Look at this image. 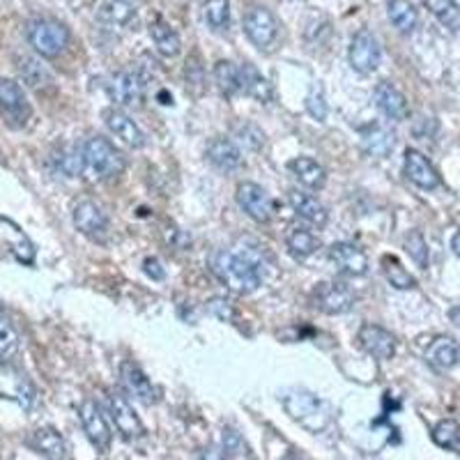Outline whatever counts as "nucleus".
I'll return each mask as SVG.
<instances>
[{
  "mask_svg": "<svg viewBox=\"0 0 460 460\" xmlns=\"http://www.w3.org/2000/svg\"><path fill=\"white\" fill-rule=\"evenodd\" d=\"M244 32L253 47L270 49L279 35V23L267 7L256 5L244 14Z\"/></svg>",
  "mask_w": 460,
  "mask_h": 460,
  "instance_id": "6e6552de",
  "label": "nucleus"
},
{
  "mask_svg": "<svg viewBox=\"0 0 460 460\" xmlns=\"http://www.w3.org/2000/svg\"><path fill=\"white\" fill-rule=\"evenodd\" d=\"M109 414L111 421L115 424L118 433L127 439H134L138 435H143V424L141 419L137 417L134 408L129 405L122 394H109Z\"/></svg>",
  "mask_w": 460,
  "mask_h": 460,
  "instance_id": "ddd939ff",
  "label": "nucleus"
},
{
  "mask_svg": "<svg viewBox=\"0 0 460 460\" xmlns=\"http://www.w3.org/2000/svg\"><path fill=\"white\" fill-rule=\"evenodd\" d=\"M109 94L115 104L125 106V109H143V104H146V84H143L138 72L122 69L111 79Z\"/></svg>",
  "mask_w": 460,
  "mask_h": 460,
  "instance_id": "39448f33",
  "label": "nucleus"
},
{
  "mask_svg": "<svg viewBox=\"0 0 460 460\" xmlns=\"http://www.w3.org/2000/svg\"><path fill=\"white\" fill-rule=\"evenodd\" d=\"M348 58H350V65L355 72L359 74H373L377 67H380V44H377V37L373 35L371 31H359L350 42V51H348Z\"/></svg>",
  "mask_w": 460,
  "mask_h": 460,
  "instance_id": "0eeeda50",
  "label": "nucleus"
},
{
  "mask_svg": "<svg viewBox=\"0 0 460 460\" xmlns=\"http://www.w3.org/2000/svg\"><path fill=\"white\" fill-rule=\"evenodd\" d=\"M84 164L93 178L109 180L125 171V155L109 138L93 137L84 143Z\"/></svg>",
  "mask_w": 460,
  "mask_h": 460,
  "instance_id": "f03ea898",
  "label": "nucleus"
},
{
  "mask_svg": "<svg viewBox=\"0 0 460 460\" xmlns=\"http://www.w3.org/2000/svg\"><path fill=\"white\" fill-rule=\"evenodd\" d=\"M102 16L111 23H125L131 19V3L129 0H111L106 3L104 10H102Z\"/></svg>",
  "mask_w": 460,
  "mask_h": 460,
  "instance_id": "ea45409f",
  "label": "nucleus"
},
{
  "mask_svg": "<svg viewBox=\"0 0 460 460\" xmlns=\"http://www.w3.org/2000/svg\"><path fill=\"white\" fill-rule=\"evenodd\" d=\"M376 104L382 113L387 115L389 120H408V102H405V94H402L396 85L387 84V81L377 84Z\"/></svg>",
  "mask_w": 460,
  "mask_h": 460,
  "instance_id": "aec40b11",
  "label": "nucleus"
},
{
  "mask_svg": "<svg viewBox=\"0 0 460 460\" xmlns=\"http://www.w3.org/2000/svg\"><path fill=\"white\" fill-rule=\"evenodd\" d=\"M449 320L460 330V304H458V306H454V309L449 311Z\"/></svg>",
  "mask_w": 460,
  "mask_h": 460,
  "instance_id": "49530a36",
  "label": "nucleus"
},
{
  "mask_svg": "<svg viewBox=\"0 0 460 460\" xmlns=\"http://www.w3.org/2000/svg\"><path fill=\"white\" fill-rule=\"evenodd\" d=\"M237 205L244 209L246 217H252L258 224L272 219V199L267 196L265 189L256 182H242L237 187Z\"/></svg>",
  "mask_w": 460,
  "mask_h": 460,
  "instance_id": "9d476101",
  "label": "nucleus"
},
{
  "mask_svg": "<svg viewBox=\"0 0 460 460\" xmlns=\"http://www.w3.org/2000/svg\"><path fill=\"white\" fill-rule=\"evenodd\" d=\"M405 249H408L410 258H412L421 270L429 267V244H426L424 235H421L419 230H410V235L405 237Z\"/></svg>",
  "mask_w": 460,
  "mask_h": 460,
  "instance_id": "4c0bfd02",
  "label": "nucleus"
},
{
  "mask_svg": "<svg viewBox=\"0 0 460 460\" xmlns=\"http://www.w3.org/2000/svg\"><path fill=\"white\" fill-rule=\"evenodd\" d=\"M212 272L217 274L221 283L230 293L249 295L258 290L262 283L261 262L253 253L233 252V249H221L212 258Z\"/></svg>",
  "mask_w": 460,
  "mask_h": 460,
  "instance_id": "f257e3e1",
  "label": "nucleus"
},
{
  "mask_svg": "<svg viewBox=\"0 0 460 460\" xmlns=\"http://www.w3.org/2000/svg\"><path fill=\"white\" fill-rule=\"evenodd\" d=\"M58 166L65 175L69 178H76L81 172L85 171V164H84V147H69V150L60 152V157H58Z\"/></svg>",
  "mask_w": 460,
  "mask_h": 460,
  "instance_id": "e433bc0d",
  "label": "nucleus"
},
{
  "mask_svg": "<svg viewBox=\"0 0 460 460\" xmlns=\"http://www.w3.org/2000/svg\"><path fill=\"white\" fill-rule=\"evenodd\" d=\"M387 14L389 22H392L402 35L412 32L419 23V14L410 0H387Z\"/></svg>",
  "mask_w": 460,
  "mask_h": 460,
  "instance_id": "c85d7f7f",
  "label": "nucleus"
},
{
  "mask_svg": "<svg viewBox=\"0 0 460 460\" xmlns=\"http://www.w3.org/2000/svg\"><path fill=\"white\" fill-rule=\"evenodd\" d=\"M240 88L261 104H270L274 100V90L270 81L252 63H244L240 67Z\"/></svg>",
  "mask_w": 460,
  "mask_h": 460,
  "instance_id": "5701e85b",
  "label": "nucleus"
},
{
  "mask_svg": "<svg viewBox=\"0 0 460 460\" xmlns=\"http://www.w3.org/2000/svg\"><path fill=\"white\" fill-rule=\"evenodd\" d=\"M288 166H290V171L297 175V180L304 184V187L315 189V191H318V189H323L324 182H327V171H324L323 164H318L315 159L297 157L288 164Z\"/></svg>",
  "mask_w": 460,
  "mask_h": 460,
  "instance_id": "a878e982",
  "label": "nucleus"
},
{
  "mask_svg": "<svg viewBox=\"0 0 460 460\" xmlns=\"http://www.w3.org/2000/svg\"><path fill=\"white\" fill-rule=\"evenodd\" d=\"M224 449L228 454H240L237 449H242V439L237 438L235 430H224Z\"/></svg>",
  "mask_w": 460,
  "mask_h": 460,
  "instance_id": "c03bdc74",
  "label": "nucleus"
},
{
  "mask_svg": "<svg viewBox=\"0 0 460 460\" xmlns=\"http://www.w3.org/2000/svg\"><path fill=\"white\" fill-rule=\"evenodd\" d=\"M203 16L212 31H226L230 26V0H205Z\"/></svg>",
  "mask_w": 460,
  "mask_h": 460,
  "instance_id": "473e14b6",
  "label": "nucleus"
},
{
  "mask_svg": "<svg viewBox=\"0 0 460 460\" xmlns=\"http://www.w3.org/2000/svg\"><path fill=\"white\" fill-rule=\"evenodd\" d=\"M361 146L371 157H387L396 146V134L385 125H371L361 129Z\"/></svg>",
  "mask_w": 460,
  "mask_h": 460,
  "instance_id": "393cba45",
  "label": "nucleus"
},
{
  "mask_svg": "<svg viewBox=\"0 0 460 460\" xmlns=\"http://www.w3.org/2000/svg\"><path fill=\"white\" fill-rule=\"evenodd\" d=\"M150 37L155 47H157V51L166 58H175L180 53V49H182L180 35L164 19H155L150 23Z\"/></svg>",
  "mask_w": 460,
  "mask_h": 460,
  "instance_id": "bb28decb",
  "label": "nucleus"
},
{
  "mask_svg": "<svg viewBox=\"0 0 460 460\" xmlns=\"http://www.w3.org/2000/svg\"><path fill=\"white\" fill-rule=\"evenodd\" d=\"M286 244L295 258H309L320 249V237L306 228H290L286 235Z\"/></svg>",
  "mask_w": 460,
  "mask_h": 460,
  "instance_id": "c756f323",
  "label": "nucleus"
},
{
  "mask_svg": "<svg viewBox=\"0 0 460 460\" xmlns=\"http://www.w3.org/2000/svg\"><path fill=\"white\" fill-rule=\"evenodd\" d=\"M235 134H237V138H240V141L249 147V150H261L262 143H265L262 131L258 129L256 125H252V122H244V125L237 127Z\"/></svg>",
  "mask_w": 460,
  "mask_h": 460,
  "instance_id": "79ce46f5",
  "label": "nucleus"
},
{
  "mask_svg": "<svg viewBox=\"0 0 460 460\" xmlns=\"http://www.w3.org/2000/svg\"><path fill=\"white\" fill-rule=\"evenodd\" d=\"M0 396L22 402L23 408H31L35 402V389H32L31 380L22 371L3 367L0 368Z\"/></svg>",
  "mask_w": 460,
  "mask_h": 460,
  "instance_id": "2eb2a0df",
  "label": "nucleus"
},
{
  "mask_svg": "<svg viewBox=\"0 0 460 460\" xmlns=\"http://www.w3.org/2000/svg\"><path fill=\"white\" fill-rule=\"evenodd\" d=\"M205 311H208L209 315H215L217 320H221V323H233V306H230L228 302H226L224 297H212L208 304H205Z\"/></svg>",
  "mask_w": 460,
  "mask_h": 460,
  "instance_id": "37998d69",
  "label": "nucleus"
},
{
  "mask_svg": "<svg viewBox=\"0 0 460 460\" xmlns=\"http://www.w3.org/2000/svg\"><path fill=\"white\" fill-rule=\"evenodd\" d=\"M31 447L49 460H63L65 458V442L63 438L53 429H40L32 433Z\"/></svg>",
  "mask_w": 460,
  "mask_h": 460,
  "instance_id": "cd10ccee",
  "label": "nucleus"
},
{
  "mask_svg": "<svg viewBox=\"0 0 460 460\" xmlns=\"http://www.w3.org/2000/svg\"><path fill=\"white\" fill-rule=\"evenodd\" d=\"M288 203H290V208L295 209V215H297L299 219L309 221L311 226L323 228V226L327 224V219H330L327 208H324L315 196L304 194V191H297V189H293V191L288 194Z\"/></svg>",
  "mask_w": 460,
  "mask_h": 460,
  "instance_id": "412c9836",
  "label": "nucleus"
},
{
  "mask_svg": "<svg viewBox=\"0 0 460 460\" xmlns=\"http://www.w3.org/2000/svg\"><path fill=\"white\" fill-rule=\"evenodd\" d=\"M405 175L419 189L433 191L439 187V175L433 168V164L421 155L419 150H405Z\"/></svg>",
  "mask_w": 460,
  "mask_h": 460,
  "instance_id": "6ab92c4d",
  "label": "nucleus"
},
{
  "mask_svg": "<svg viewBox=\"0 0 460 460\" xmlns=\"http://www.w3.org/2000/svg\"><path fill=\"white\" fill-rule=\"evenodd\" d=\"M382 272H385V279L392 283L396 290H412L417 288V279L401 265V261L394 256L382 258Z\"/></svg>",
  "mask_w": 460,
  "mask_h": 460,
  "instance_id": "2f4dec72",
  "label": "nucleus"
},
{
  "mask_svg": "<svg viewBox=\"0 0 460 460\" xmlns=\"http://www.w3.org/2000/svg\"><path fill=\"white\" fill-rule=\"evenodd\" d=\"M283 408L288 410V414L295 421H299V424L311 430H320L330 424V408L318 396H314L311 392H304V389H295V392L286 394L283 396Z\"/></svg>",
  "mask_w": 460,
  "mask_h": 460,
  "instance_id": "7ed1b4c3",
  "label": "nucleus"
},
{
  "mask_svg": "<svg viewBox=\"0 0 460 460\" xmlns=\"http://www.w3.org/2000/svg\"><path fill=\"white\" fill-rule=\"evenodd\" d=\"M424 3L430 10V14H433L447 31H460V7L456 0H424Z\"/></svg>",
  "mask_w": 460,
  "mask_h": 460,
  "instance_id": "7c9ffc66",
  "label": "nucleus"
},
{
  "mask_svg": "<svg viewBox=\"0 0 460 460\" xmlns=\"http://www.w3.org/2000/svg\"><path fill=\"white\" fill-rule=\"evenodd\" d=\"M16 345H19V334H16L10 320L0 315V357L12 355L16 350Z\"/></svg>",
  "mask_w": 460,
  "mask_h": 460,
  "instance_id": "a19ab883",
  "label": "nucleus"
},
{
  "mask_svg": "<svg viewBox=\"0 0 460 460\" xmlns=\"http://www.w3.org/2000/svg\"><path fill=\"white\" fill-rule=\"evenodd\" d=\"M120 380L125 392L129 394V396L137 398V401H141L143 405L157 402V389L152 387V382L147 380L146 373H143L134 361H122Z\"/></svg>",
  "mask_w": 460,
  "mask_h": 460,
  "instance_id": "dca6fc26",
  "label": "nucleus"
},
{
  "mask_svg": "<svg viewBox=\"0 0 460 460\" xmlns=\"http://www.w3.org/2000/svg\"><path fill=\"white\" fill-rule=\"evenodd\" d=\"M451 249H454L456 256L460 258V230H458V233H456V235H454V240H451Z\"/></svg>",
  "mask_w": 460,
  "mask_h": 460,
  "instance_id": "de8ad7c7",
  "label": "nucleus"
},
{
  "mask_svg": "<svg viewBox=\"0 0 460 460\" xmlns=\"http://www.w3.org/2000/svg\"><path fill=\"white\" fill-rule=\"evenodd\" d=\"M19 72H22L23 84H28L35 90H42L51 84V74H49V69L44 67L40 60H35V58H23L22 65H19Z\"/></svg>",
  "mask_w": 460,
  "mask_h": 460,
  "instance_id": "f704fd0d",
  "label": "nucleus"
},
{
  "mask_svg": "<svg viewBox=\"0 0 460 460\" xmlns=\"http://www.w3.org/2000/svg\"><path fill=\"white\" fill-rule=\"evenodd\" d=\"M104 120H106V127L111 129V134H113L115 138H120L127 147H134V150H138V147L146 146V134L141 131V127L131 120L129 115L122 113L120 109L106 111Z\"/></svg>",
  "mask_w": 460,
  "mask_h": 460,
  "instance_id": "f3484780",
  "label": "nucleus"
},
{
  "mask_svg": "<svg viewBox=\"0 0 460 460\" xmlns=\"http://www.w3.org/2000/svg\"><path fill=\"white\" fill-rule=\"evenodd\" d=\"M0 111L16 120L19 125L26 122V118L31 115V104L26 100V93L16 81L0 79Z\"/></svg>",
  "mask_w": 460,
  "mask_h": 460,
  "instance_id": "a211bd4d",
  "label": "nucleus"
},
{
  "mask_svg": "<svg viewBox=\"0 0 460 460\" xmlns=\"http://www.w3.org/2000/svg\"><path fill=\"white\" fill-rule=\"evenodd\" d=\"M28 42L42 58H58L69 44V31L53 19H32L26 28Z\"/></svg>",
  "mask_w": 460,
  "mask_h": 460,
  "instance_id": "20e7f679",
  "label": "nucleus"
},
{
  "mask_svg": "<svg viewBox=\"0 0 460 460\" xmlns=\"http://www.w3.org/2000/svg\"><path fill=\"white\" fill-rule=\"evenodd\" d=\"M361 350L368 352L376 359H392L396 355V339L380 324H364L357 334Z\"/></svg>",
  "mask_w": 460,
  "mask_h": 460,
  "instance_id": "f8f14e48",
  "label": "nucleus"
},
{
  "mask_svg": "<svg viewBox=\"0 0 460 460\" xmlns=\"http://www.w3.org/2000/svg\"><path fill=\"white\" fill-rule=\"evenodd\" d=\"M426 359H429V364H433L435 368L449 371V368L458 367L460 364V343H456L451 336H439V339H435L433 343L429 345Z\"/></svg>",
  "mask_w": 460,
  "mask_h": 460,
  "instance_id": "b1692460",
  "label": "nucleus"
},
{
  "mask_svg": "<svg viewBox=\"0 0 460 460\" xmlns=\"http://www.w3.org/2000/svg\"><path fill=\"white\" fill-rule=\"evenodd\" d=\"M72 219L81 235L90 237V240L104 242L106 235H109V217L93 200H81V203L74 205Z\"/></svg>",
  "mask_w": 460,
  "mask_h": 460,
  "instance_id": "423d86ee",
  "label": "nucleus"
},
{
  "mask_svg": "<svg viewBox=\"0 0 460 460\" xmlns=\"http://www.w3.org/2000/svg\"><path fill=\"white\" fill-rule=\"evenodd\" d=\"M288 460H299V458H295V456H293V458H288Z\"/></svg>",
  "mask_w": 460,
  "mask_h": 460,
  "instance_id": "09e8293b",
  "label": "nucleus"
},
{
  "mask_svg": "<svg viewBox=\"0 0 460 460\" xmlns=\"http://www.w3.org/2000/svg\"><path fill=\"white\" fill-rule=\"evenodd\" d=\"M208 159L212 166H217L219 171H235L242 166V152L228 138H212L208 143Z\"/></svg>",
  "mask_w": 460,
  "mask_h": 460,
  "instance_id": "4be33fe9",
  "label": "nucleus"
},
{
  "mask_svg": "<svg viewBox=\"0 0 460 460\" xmlns=\"http://www.w3.org/2000/svg\"><path fill=\"white\" fill-rule=\"evenodd\" d=\"M146 274L152 279H157V281H162L164 277H166V272L162 270V262L157 261V258H147L146 261Z\"/></svg>",
  "mask_w": 460,
  "mask_h": 460,
  "instance_id": "a18cd8bd",
  "label": "nucleus"
},
{
  "mask_svg": "<svg viewBox=\"0 0 460 460\" xmlns=\"http://www.w3.org/2000/svg\"><path fill=\"white\" fill-rule=\"evenodd\" d=\"M306 111L311 113V118H315L318 122H324V118H327V102H324L323 85H311L309 97H306Z\"/></svg>",
  "mask_w": 460,
  "mask_h": 460,
  "instance_id": "58836bf2",
  "label": "nucleus"
},
{
  "mask_svg": "<svg viewBox=\"0 0 460 460\" xmlns=\"http://www.w3.org/2000/svg\"><path fill=\"white\" fill-rule=\"evenodd\" d=\"M330 261L336 270L348 277H364L368 272V258L359 246L352 242H336L330 246Z\"/></svg>",
  "mask_w": 460,
  "mask_h": 460,
  "instance_id": "9b49d317",
  "label": "nucleus"
},
{
  "mask_svg": "<svg viewBox=\"0 0 460 460\" xmlns=\"http://www.w3.org/2000/svg\"><path fill=\"white\" fill-rule=\"evenodd\" d=\"M433 439L435 445L442 447V449H449L460 454V426L451 419H445V421H439L438 426L433 429Z\"/></svg>",
  "mask_w": 460,
  "mask_h": 460,
  "instance_id": "c9c22d12",
  "label": "nucleus"
},
{
  "mask_svg": "<svg viewBox=\"0 0 460 460\" xmlns=\"http://www.w3.org/2000/svg\"><path fill=\"white\" fill-rule=\"evenodd\" d=\"M315 306L330 315L348 314L355 304V293L345 283L339 281H324L315 288Z\"/></svg>",
  "mask_w": 460,
  "mask_h": 460,
  "instance_id": "1a4fd4ad",
  "label": "nucleus"
},
{
  "mask_svg": "<svg viewBox=\"0 0 460 460\" xmlns=\"http://www.w3.org/2000/svg\"><path fill=\"white\" fill-rule=\"evenodd\" d=\"M79 417H81V424H84L85 435L90 438L94 447L100 451H109L111 447V429L106 424L104 414L102 410L97 408V402L94 401H85L81 402L79 408Z\"/></svg>",
  "mask_w": 460,
  "mask_h": 460,
  "instance_id": "4468645a",
  "label": "nucleus"
},
{
  "mask_svg": "<svg viewBox=\"0 0 460 460\" xmlns=\"http://www.w3.org/2000/svg\"><path fill=\"white\" fill-rule=\"evenodd\" d=\"M215 81L219 85L221 93L226 97H233L235 93H240V67L230 63V60H219L215 65Z\"/></svg>",
  "mask_w": 460,
  "mask_h": 460,
  "instance_id": "72a5a7b5",
  "label": "nucleus"
}]
</instances>
